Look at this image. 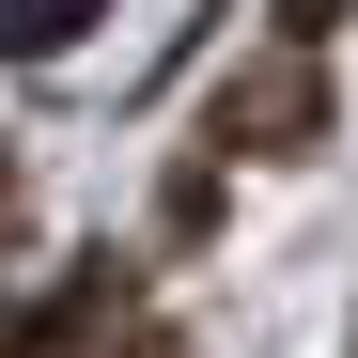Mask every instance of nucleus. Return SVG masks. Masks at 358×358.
<instances>
[{"mask_svg": "<svg viewBox=\"0 0 358 358\" xmlns=\"http://www.w3.org/2000/svg\"><path fill=\"white\" fill-rule=\"evenodd\" d=\"M94 16H109V0H0V47H16V63H63Z\"/></svg>", "mask_w": 358, "mask_h": 358, "instance_id": "obj_2", "label": "nucleus"}, {"mask_svg": "<svg viewBox=\"0 0 358 358\" xmlns=\"http://www.w3.org/2000/svg\"><path fill=\"white\" fill-rule=\"evenodd\" d=\"M312 125H327V78L312 63H250V78L218 94V141H250V156H296Z\"/></svg>", "mask_w": 358, "mask_h": 358, "instance_id": "obj_1", "label": "nucleus"}, {"mask_svg": "<svg viewBox=\"0 0 358 358\" xmlns=\"http://www.w3.org/2000/svg\"><path fill=\"white\" fill-rule=\"evenodd\" d=\"M280 31H343V0H280Z\"/></svg>", "mask_w": 358, "mask_h": 358, "instance_id": "obj_3", "label": "nucleus"}]
</instances>
